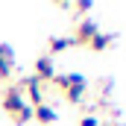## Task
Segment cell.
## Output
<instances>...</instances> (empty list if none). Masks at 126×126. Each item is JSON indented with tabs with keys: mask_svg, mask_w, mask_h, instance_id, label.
<instances>
[{
	"mask_svg": "<svg viewBox=\"0 0 126 126\" xmlns=\"http://www.w3.org/2000/svg\"><path fill=\"white\" fill-rule=\"evenodd\" d=\"M3 111L15 120V126L32 120V106L27 103V97H24V91L18 85H6L3 88Z\"/></svg>",
	"mask_w": 126,
	"mask_h": 126,
	"instance_id": "6da1fadb",
	"label": "cell"
},
{
	"mask_svg": "<svg viewBox=\"0 0 126 126\" xmlns=\"http://www.w3.org/2000/svg\"><path fill=\"white\" fill-rule=\"evenodd\" d=\"M50 85H56L59 94H62L70 106H79V103L85 100V94H88V79H85L82 73H56V79H53Z\"/></svg>",
	"mask_w": 126,
	"mask_h": 126,
	"instance_id": "7a4b0ae2",
	"label": "cell"
},
{
	"mask_svg": "<svg viewBox=\"0 0 126 126\" xmlns=\"http://www.w3.org/2000/svg\"><path fill=\"white\" fill-rule=\"evenodd\" d=\"M97 35H100V27H97V21H94V18H85V21H79V24H76L73 41H76V47H88V44L94 41Z\"/></svg>",
	"mask_w": 126,
	"mask_h": 126,
	"instance_id": "3957f363",
	"label": "cell"
},
{
	"mask_svg": "<svg viewBox=\"0 0 126 126\" xmlns=\"http://www.w3.org/2000/svg\"><path fill=\"white\" fill-rule=\"evenodd\" d=\"M44 88H50V82L56 79V62L50 59V56H38L35 59V73H32Z\"/></svg>",
	"mask_w": 126,
	"mask_h": 126,
	"instance_id": "277c9868",
	"label": "cell"
},
{
	"mask_svg": "<svg viewBox=\"0 0 126 126\" xmlns=\"http://www.w3.org/2000/svg\"><path fill=\"white\" fill-rule=\"evenodd\" d=\"M15 73V53L9 44H0V82H9Z\"/></svg>",
	"mask_w": 126,
	"mask_h": 126,
	"instance_id": "5b68a950",
	"label": "cell"
},
{
	"mask_svg": "<svg viewBox=\"0 0 126 126\" xmlns=\"http://www.w3.org/2000/svg\"><path fill=\"white\" fill-rule=\"evenodd\" d=\"M32 117H35L41 126H50V123H56V117H59V114H56V109H53L50 103H41V106H35V109H32Z\"/></svg>",
	"mask_w": 126,
	"mask_h": 126,
	"instance_id": "8992f818",
	"label": "cell"
},
{
	"mask_svg": "<svg viewBox=\"0 0 126 126\" xmlns=\"http://www.w3.org/2000/svg\"><path fill=\"white\" fill-rule=\"evenodd\" d=\"M70 47H76V41L73 38H64V35H56V38H50L47 41V56L53 59V56H59L64 50H70Z\"/></svg>",
	"mask_w": 126,
	"mask_h": 126,
	"instance_id": "52a82bcc",
	"label": "cell"
},
{
	"mask_svg": "<svg viewBox=\"0 0 126 126\" xmlns=\"http://www.w3.org/2000/svg\"><path fill=\"white\" fill-rule=\"evenodd\" d=\"M114 38H117L114 32H100L94 41L88 44V50H91V53H103V50H109V47L114 44Z\"/></svg>",
	"mask_w": 126,
	"mask_h": 126,
	"instance_id": "ba28073f",
	"label": "cell"
},
{
	"mask_svg": "<svg viewBox=\"0 0 126 126\" xmlns=\"http://www.w3.org/2000/svg\"><path fill=\"white\" fill-rule=\"evenodd\" d=\"M70 9H73V12H91V9H94V3L82 0V3H70Z\"/></svg>",
	"mask_w": 126,
	"mask_h": 126,
	"instance_id": "9c48e42d",
	"label": "cell"
},
{
	"mask_svg": "<svg viewBox=\"0 0 126 126\" xmlns=\"http://www.w3.org/2000/svg\"><path fill=\"white\" fill-rule=\"evenodd\" d=\"M79 126H100V120H97V114H85L79 120Z\"/></svg>",
	"mask_w": 126,
	"mask_h": 126,
	"instance_id": "30bf717a",
	"label": "cell"
},
{
	"mask_svg": "<svg viewBox=\"0 0 126 126\" xmlns=\"http://www.w3.org/2000/svg\"><path fill=\"white\" fill-rule=\"evenodd\" d=\"M111 126H117V123H111Z\"/></svg>",
	"mask_w": 126,
	"mask_h": 126,
	"instance_id": "8fae6325",
	"label": "cell"
}]
</instances>
